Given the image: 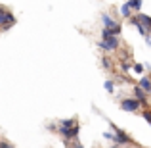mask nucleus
I'll use <instances>...</instances> for the list:
<instances>
[{"label": "nucleus", "mask_w": 151, "mask_h": 148, "mask_svg": "<svg viewBox=\"0 0 151 148\" xmlns=\"http://www.w3.org/2000/svg\"><path fill=\"white\" fill-rule=\"evenodd\" d=\"M119 37H107V39H101L100 41V48L103 50V52H113V50H117L119 48Z\"/></svg>", "instance_id": "1"}, {"label": "nucleus", "mask_w": 151, "mask_h": 148, "mask_svg": "<svg viewBox=\"0 0 151 148\" xmlns=\"http://www.w3.org/2000/svg\"><path fill=\"white\" fill-rule=\"evenodd\" d=\"M142 108V102L138 98H124L121 102V110L122 112H138Z\"/></svg>", "instance_id": "2"}, {"label": "nucleus", "mask_w": 151, "mask_h": 148, "mask_svg": "<svg viewBox=\"0 0 151 148\" xmlns=\"http://www.w3.org/2000/svg\"><path fill=\"white\" fill-rule=\"evenodd\" d=\"M78 131H81V127H78V123H77V125H73V127H67V129H59V135L69 141V139H77L78 137Z\"/></svg>", "instance_id": "3"}, {"label": "nucleus", "mask_w": 151, "mask_h": 148, "mask_svg": "<svg viewBox=\"0 0 151 148\" xmlns=\"http://www.w3.org/2000/svg\"><path fill=\"white\" fill-rule=\"evenodd\" d=\"M109 125L113 127V131L117 133V137H119V144H128V142H130V137H128V135H126L122 129H119L115 123H111V121H109Z\"/></svg>", "instance_id": "4"}, {"label": "nucleus", "mask_w": 151, "mask_h": 148, "mask_svg": "<svg viewBox=\"0 0 151 148\" xmlns=\"http://www.w3.org/2000/svg\"><path fill=\"white\" fill-rule=\"evenodd\" d=\"M134 98H138L142 102V106H147V93H145L144 89H142L140 85L134 87Z\"/></svg>", "instance_id": "5"}, {"label": "nucleus", "mask_w": 151, "mask_h": 148, "mask_svg": "<svg viewBox=\"0 0 151 148\" xmlns=\"http://www.w3.org/2000/svg\"><path fill=\"white\" fill-rule=\"evenodd\" d=\"M136 17H138V21H140L142 25H144L145 29H147L149 33H151V17H149V15H147V14H142V12H138Z\"/></svg>", "instance_id": "6"}, {"label": "nucleus", "mask_w": 151, "mask_h": 148, "mask_svg": "<svg viewBox=\"0 0 151 148\" xmlns=\"http://www.w3.org/2000/svg\"><path fill=\"white\" fill-rule=\"evenodd\" d=\"M119 12H121V15H122V17L130 19V17H132V12H134V10L128 6V2H122V4H121V8H119Z\"/></svg>", "instance_id": "7"}, {"label": "nucleus", "mask_w": 151, "mask_h": 148, "mask_svg": "<svg viewBox=\"0 0 151 148\" xmlns=\"http://www.w3.org/2000/svg\"><path fill=\"white\" fill-rule=\"evenodd\" d=\"M101 21H103V27H109V29H115V27L119 25V23L113 21V19H111V15H107V14L101 15Z\"/></svg>", "instance_id": "8"}, {"label": "nucleus", "mask_w": 151, "mask_h": 148, "mask_svg": "<svg viewBox=\"0 0 151 148\" xmlns=\"http://www.w3.org/2000/svg\"><path fill=\"white\" fill-rule=\"evenodd\" d=\"M138 85H140L147 94H151V79H149V77H142L140 81H138Z\"/></svg>", "instance_id": "9"}, {"label": "nucleus", "mask_w": 151, "mask_h": 148, "mask_svg": "<svg viewBox=\"0 0 151 148\" xmlns=\"http://www.w3.org/2000/svg\"><path fill=\"white\" fill-rule=\"evenodd\" d=\"M77 117H69V119H61L59 121V129H67V127H73V125H77Z\"/></svg>", "instance_id": "10"}, {"label": "nucleus", "mask_w": 151, "mask_h": 148, "mask_svg": "<svg viewBox=\"0 0 151 148\" xmlns=\"http://www.w3.org/2000/svg\"><path fill=\"white\" fill-rule=\"evenodd\" d=\"M126 2H128V6L132 8V10L136 12V14L140 12V8H142V0H126Z\"/></svg>", "instance_id": "11"}, {"label": "nucleus", "mask_w": 151, "mask_h": 148, "mask_svg": "<svg viewBox=\"0 0 151 148\" xmlns=\"http://www.w3.org/2000/svg\"><path fill=\"white\" fill-rule=\"evenodd\" d=\"M103 139H105V141H113L115 144H119V137H117V133H109V131H105V133H103Z\"/></svg>", "instance_id": "12"}, {"label": "nucleus", "mask_w": 151, "mask_h": 148, "mask_svg": "<svg viewBox=\"0 0 151 148\" xmlns=\"http://www.w3.org/2000/svg\"><path fill=\"white\" fill-rule=\"evenodd\" d=\"M103 87H105V90H107V93H115V83L111 81V79H107V81L103 83Z\"/></svg>", "instance_id": "13"}, {"label": "nucleus", "mask_w": 151, "mask_h": 148, "mask_svg": "<svg viewBox=\"0 0 151 148\" xmlns=\"http://www.w3.org/2000/svg\"><path fill=\"white\" fill-rule=\"evenodd\" d=\"M132 69L136 71V73H144V69H145V66H142V63H134L132 66Z\"/></svg>", "instance_id": "14"}, {"label": "nucleus", "mask_w": 151, "mask_h": 148, "mask_svg": "<svg viewBox=\"0 0 151 148\" xmlns=\"http://www.w3.org/2000/svg\"><path fill=\"white\" fill-rule=\"evenodd\" d=\"M142 115H144V119L151 125V110H144V114H142Z\"/></svg>", "instance_id": "15"}, {"label": "nucleus", "mask_w": 151, "mask_h": 148, "mask_svg": "<svg viewBox=\"0 0 151 148\" xmlns=\"http://www.w3.org/2000/svg\"><path fill=\"white\" fill-rule=\"evenodd\" d=\"M101 63H103V67H105V69H111V60L109 58H103Z\"/></svg>", "instance_id": "16"}, {"label": "nucleus", "mask_w": 151, "mask_h": 148, "mask_svg": "<svg viewBox=\"0 0 151 148\" xmlns=\"http://www.w3.org/2000/svg\"><path fill=\"white\" fill-rule=\"evenodd\" d=\"M121 67H122V71H128V69H130L132 66H130L128 62H122V63H121Z\"/></svg>", "instance_id": "17"}, {"label": "nucleus", "mask_w": 151, "mask_h": 148, "mask_svg": "<svg viewBox=\"0 0 151 148\" xmlns=\"http://www.w3.org/2000/svg\"><path fill=\"white\" fill-rule=\"evenodd\" d=\"M65 144H67V142H65ZM67 148H84V146H82L81 142H77V141H75V142H73V146H69V144H67Z\"/></svg>", "instance_id": "18"}, {"label": "nucleus", "mask_w": 151, "mask_h": 148, "mask_svg": "<svg viewBox=\"0 0 151 148\" xmlns=\"http://www.w3.org/2000/svg\"><path fill=\"white\" fill-rule=\"evenodd\" d=\"M48 131H52V133H55V131H58V133H59V127H55V125H48Z\"/></svg>", "instance_id": "19"}, {"label": "nucleus", "mask_w": 151, "mask_h": 148, "mask_svg": "<svg viewBox=\"0 0 151 148\" xmlns=\"http://www.w3.org/2000/svg\"><path fill=\"white\" fill-rule=\"evenodd\" d=\"M0 148H14V146H12L10 142H4V141H2V144H0Z\"/></svg>", "instance_id": "20"}, {"label": "nucleus", "mask_w": 151, "mask_h": 148, "mask_svg": "<svg viewBox=\"0 0 151 148\" xmlns=\"http://www.w3.org/2000/svg\"><path fill=\"white\" fill-rule=\"evenodd\" d=\"M145 42H147V44L151 46V37H149V35H147V37H145Z\"/></svg>", "instance_id": "21"}, {"label": "nucleus", "mask_w": 151, "mask_h": 148, "mask_svg": "<svg viewBox=\"0 0 151 148\" xmlns=\"http://www.w3.org/2000/svg\"><path fill=\"white\" fill-rule=\"evenodd\" d=\"M126 148H134V146H126Z\"/></svg>", "instance_id": "22"}, {"label": "nucleus", "mask_w": 151, "mask_h": 148, "mask_svg": "<svg viewBox=\"0 0 151 148\" xmlns=\"http://www.w3.org/2000/svg\"><path fill=\"white\" fill-rule=\"evenodd\" d=\"M0 144H2V141H0Z\"/></svg>", "instance_id": "23"}]
</instances>
